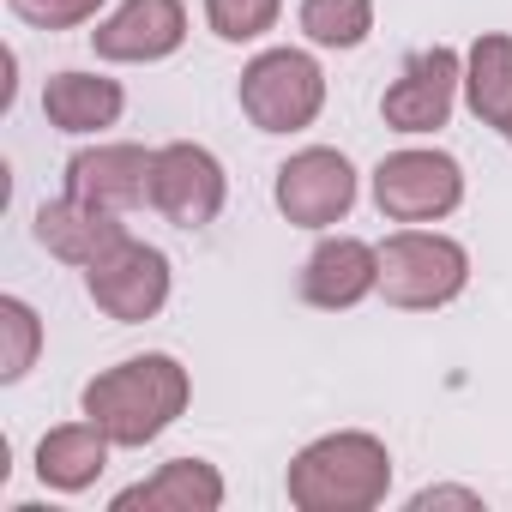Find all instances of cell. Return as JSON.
Here are the masks:
<instances>
[{
  "label": "cell",
  "instance_id": "obj_4",
  "mask_svg": "<svg viewBox=\"0 0 512 512\" xmlns=\"http://www.w3.org/2000/svg\"><path fill=\"white\" fill-rule=\"evenodd\" d=\"M235 97H241V115L260 133H302L326 109V73L302 49H266L241 67Z\"/></svg>",
  "mask_w": 512,
  "mask_h": 512
},
{
  "label": "cell",
  "instance_id": "obj_21",
  "mask_svg": "<svg viewBox=\"0 0 512 512\" xmlns=\"http://www.w3.org/2000/svg\"><path fill=\"white\" fill-rule=\"evenodd\" d=\"M7 7L37 31H73V25L103 13V0H7Z\"/></svg>",
  "mask_w": 512,
  "mask_h": 512
},
{
  "label": "cell",
  "instance_id": "obj_8",
  "mask_svg": "<svg viewBox=\"0 0 512 512\" xmlns=\"http://www.w3.org/2000/svg\"><path fill=\"white\" fill-rule=\"evenodd\" d=\"M458 85H464V55L434 43L422 55L404 61V73L386 85L380 97V115L392 133H434L452 121V103H458Z\"/></svg>",
  "mask_w": 512,
  "mask_h": 512
},
{
  "label": "cell",
  "instance_id": "obj_23",
  "mask_svg": "<svg viewBox=\"0 0 512 512\" xmlns=\"http://www.w3.org/2000/svg\"><path fill=\"white\" fill-rule=\"evenodd\" d=\"M506 139H512V127H506Z\"/></svg>",
  "mask_w": 512,
  "mask_h": 512
},
{
  "label": "cell",
  "instance_id": "obj_16",
  "mask_svg": "<svg viewBox=\"0 0 512 512\" xmlns=\"http://www.w3.org/2000/svg\"><path fill=\"white\" fill-rule=\"evenodd\" d=\"M121 109H127V91L103 73H55L43 85V115L61 133H103L121 121Z\"/></svg>",
  "mask_w": 512,
  "mask_h": 512
},
{
  "label": "cell",
  "instance_id": "obj_10",
  "mask_svg": "<svg viewBox=\"0 0 512 512\" xmlns=\"http://www.w3.org/2000/svg\"><path fill=\"white\" fill-rule=\"evenodd\" d=\"M187 43V7L181 0H121L91 31L97 61H169Z\"/></svg>",
  "mask_w": 512,
  "mask_h": 512
},
{
  "label": "cell",
  "instance_id": "obj_2",
  "mask_svg": "<svg viewBox=\"0 0 512 512\" xmlns=\"http://www.w3.org/2000/svg\"><path fill=\"white\" fill-rule=\"evenodd\" d=\"M284 488H290V506L302 512H368L392 488V452L380 434L338 428V434L308 440L290 458Z\"/></svg>",
  "mask_w": 512,
  "mask_h": 512
},
{
  "label": "cell",
  "instance_id": "obj_19",
  "mask_svg": "<svg viewBox=\"0 0 512 512\" xmlns=\"http://www.w3.org/2000/svg\"><path fill=\"white\" fill-rule=\"evenodd\" d=\"M37 350H43V320L31 302L19 296H0V380H25L37 368Z\"/></svg>",
  "mask_w": 512,
  "mask_h": 512
},
{
  "label": "cell",
  "instance_id": "obj_18",
  "mask_svg": "<svg viewBox=\"0 0 512 512\" xmlns=\"http://www.w3.org/2000/svg\"><path fill=\"white\" fill-rule=\"evenodd\" d=\"M296 19L320 49H362L374 31V0H302Z\"/></svg>",
  "mask_w": 512,
  "mask_h": 512
},
{
  "label": "cell",
  "instance_id": "obj_7",
  "mask_svg": "<svg viewBox=\"0 0 512 512\" xmlns=\"http://www.w3.org/2000/svg\"><path fill=\"white\" fill-rule=\"evenodd\" d=\"M85 290H91V302L109 314V320H121V326H139V320H157L163 314V302H169V260L157 247H145V241H121V247H109L97 266H85Z\"/></svg>",
  "mask_w": 512,
  "mask_h": 512
},
{
  "label": "cell",
  "instance_id": "obj_1",
  "mask_svg": "<svg viewBox=\"0 0 512 512\" xmlns=\"http://www.w3.org/2000/svg\"><path fill=\"white\" fill-rule=\"evenodd\" d=\"M193 398V380L175 356L151 350V356H127L115 368H103L85 386V416L115 440V446H151Z\"/></svg>",
  "mask_w": 512,
  "mask_h": 512
},
{
  "label": "cell",
  "instance_id": "obj_3",
  "mask_svg": "<svg viewBox=\"0 0 512 512\" xmlns=\"http://www.w3.org/2000/svg\"><path fill=\"white\" fill-rule=\"evenodd\" d=\"M470 284V253L440 235V229H416L404 223L398 235L380 241V296L404 314H434L446 302H458Z\"/></svg>",
  "mask_w": 512,
  "mask_h": 512
},
{
  "label": "cell",
  "instance_id": "obj_13",
  "mask_svg": "<svg viewBox=\"0 0 512 512\" xmlns=\"http://www.w3.org/2000/svg\"><path fill=\"white\" fill-rule=\"evenodd\" d=\"M37 241L55 253V260H67V266H97L109 247H121L127 241V223H121V211H109V205H91V199H79V193H61V199H49L43 211H37Z\"/></svg>",
  "mask_w": 512,
  "mask_h": 512
},
{
  "label": "cell",
  "instance_id": "obj_17",
  "mask_svg": "<svg viewBox=\"0 0 512 512\" xmlns=\"http://www.w3.org/2000/svg\"><path fill=\"white\" fill-rule=\"evenodd\" d=\"M464 103L482 127H512V37L482 31L464 55Z\"/></svg>",
  "mask_w": 512,
  "mask_h": 512
},
{
  "label": "cell",
  "instance_id": "obj_6",
  "mask_svg": "<svg viewBox=\"0 0 512 512\" xmlns=\"http://www.w3.org/2000/svg\"><path fill=\"white\" fill-rule=\"evenodd\" d=\"M272 199L296 229H332L356 205V163L344 151H332V145H308L278 169Z\"/></svg>",
  "mask_w": 512,
  "mask_h": 512
},
{
  "label": "cell",
  "instance_id": "obj_14",
  "mask_svg": "<svg viewBox=\"0 0 512 512\" xmlns=\"http://www.w3.org/2000/svg\"><path fill=\"white\" fill-rule=\"evenodd\" d=\"M109 506L115 512H217L223 506V476L205 458H169L157 476L121 488Z\"/></svg>",
  "mask_w": 512,
  "mask_h": 512
},
{
  "label": "cell",
  "instance_id": "obj_12",
  "mask_svg": "<svg viewBox=\"0 0 512 512\" xmlns=\"http://www.w3.org/2000/svg\"><path fill=\"white\" fill-rule=\"evenodd\" d=\"M151 163H157V151H145V145H85L67 157V193L127 217L151 199Z\"/></svg>",
  "mask_w": 512,
  "mask_h": 512
},
{
  "label": "cell",
  "instance_id": "obj_15",
  "mask_svg": "<svg viewBox=\"0 0 512 512\" xmlns=\"http://www.w3.org/2000/svg\"><path fill=\"white\" fill-rule=\"evenodd\" d=\"M109 434L85 416V422H67V428H49L43 440H37V476H43V488H55V494H85L97 476H103V464H109Z\"/></svg>",
  "mask_w": 512,
  "mask_h": 512
},
{
  "label": "cell",
  "instance_id": "obj_22",
  "mask_svg": "<svg viewBox=\"0 0 512 512\" xmlns=\"http://www.w3.org/2000/svg\"><path fill=\"white\" fill-rule=\"evenodd\" d=\"M410 506L416 512H428V506H470V512H482V494H470V488H422Z\"/></svg>",
  "mask_w": 512,
  "mask_h": 512
},
{
  "label": "cell",
  "instance_id": "obj_20",
  "mask_svg": "<svg viewBox=\"0 0 512 512\" xmlns=\"http://www.w3.org/2000/svg\"><path fill=\"white\" fill-rule=\"evenodd\" d=\"M284 13V0H205V19L223 43H253L266 37Z\"/></svg>",
  "mask_w": 512,
  "mask_h": 512
},
{
  "label": "cell",
  "instance_id": "obj_5",
  "mask_svg": "<svg viewBox=\"0 0 512 512\" xmlns=\"http://www.w3.org/2000/svg\"><path fill=\"white\" fill-rule=\"evenodd\" d=\"M374 205L392 223H440L464 205V169L446 151H392L374 169Z\"/></svg>",
  "mask_w": 512,
  "mask_h": 512
},
{
  "label": "cell",
  "instance_id": "obj_9",
  "mask_svg": "<svg viewBox=\"0 0 512 512\" xmlns=\"http://www.w3.org/2000/svg\"><path fill=\"white\" fill-rule=\"evenodd\" d=\"M223 199H229V181H223V163H217L205 145L175 139V145L157 151V163H151V205H157L175 229H205V223H217Z\"/></svg>",
  "mask_w": 512,
  "mask_h": 512
},
{
  "label": "cell",
  "instance_id": "obj_11",
  "mask_svg": "<svg viewBox=\"0 0 512 512\" xmlns=\"http://www.w3.org/2000/svg\"><path fill=\"white\" fill-rule=\"evenodd\" d=\"M374 290H380V247H368L362 235H326L302 266V302L308 308L344 314V308L368 302Z\"/></svg>",
  "mask_w": 512,
  "mask_h": 512
}]
</instances>
